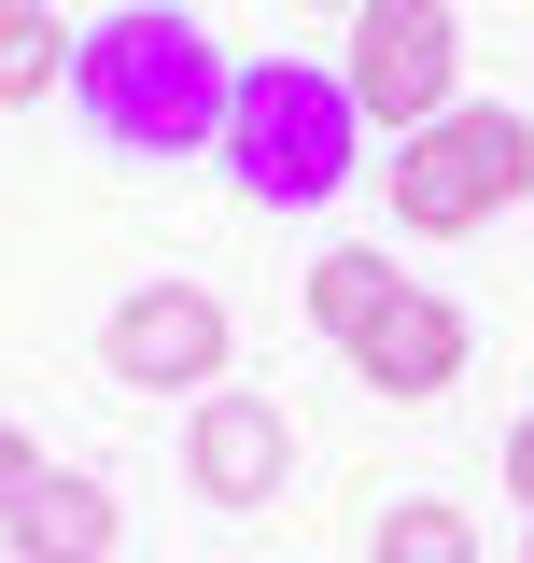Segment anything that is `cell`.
<instances>
[{"instance_id": "obj_10", "label": "cell", "mask_w": 534, "mask_h": 563, "mask_svg": "<svg viewBox=\"0 0 534 563\" xmlns=\"http://www.w3.org/2000/svg\"><path fill=\"white\" fill-rule=\"evenodd\" d=\"M70 85V14H0V113H29V99H57Z\"/></svg>"}, {"instance_id": "obj_11", "label": "cell", "mask_w": 534, "mask_h": 563, "mask_svg": "<svg viewBox=\"0 0 534 563\" xmlns=\"http://www.w3.org/2000/svg\"><path fill=\"white\" fill-rule=\"evenodd\" d=\"M366 563H478V521L465 507H436V493H408L366 521Z\"/></svg>"}, {"instance_id": "obj_13", "label": "cell", "mask_w": 534, "mask_h": 563, "mask_svg": "<svg viewBox=\"0 0 534 563\" xmlns=\"http://www.w3.org/2000/svg\"><path fill=\"white\" fill-rule=\"evenodd\" d=\"M43 479V451H29V437H14V422H0V507H14V493Z\"/></svg>"}, {"instance_id": "obj_15", "label": "cell", "mask_w": 534, "mask_h": 563, "mask_svg": "<svg viewBox=\"0 0 534 563\" xmlns=\"http://www.w3.org/2000/svg\"><path fill=\"white\" fill-rule=\"evenodd\" d=\"M521 563H534V521H521Z\"/></svg>"}, {"instance_id": "obj_2", "label": "cell", "mask_w": 534, "mask_h": 563, "mask_svg": "<svg viewBox=\"0 0 534 563\" xmlns=\"http://www.w3.org/2000/svg\"><path fill=\"white\" fill-rule=\"evenodd\" d=\"M225 169H240V198L254 211H324L352 169H366V113H352V85L324 57H254L240 70V99H225V141H211Z\"/></svg>"}, {"instance_id": "obj_16", "label": "cell", "mask_w": 534, "mask_h": 563, "mask_svg": "<svg viewBox=\"0 0 534 563\" xmlns=\"http://www.w3.org/2000/svg\"><path fill=\"white\" fill-rule=\"evenodd\" d=\"M0 14H29V0H0Z\"/></svg>"}, {"instance_id": "obj_9", "label": "cell", "mask_w": 534, "mask_h": 563, "mask_svg": "<svg viewBox=\"0 0 534 563\" xmlns=\"http://www.w3.org/2000/svg\"><path fill=\"white\" fill-rule=\"evenodd\" d=\"M394 296H408V268H394V254H380V240H337L324 268H310V324H324V339L352 352V339H366V324H380V310H394Z\"/></svg>"}, {"instance_id": "obj_3", "label": "cell", "mask_w": 534, "mask_h": 563, "mask_svg": "<svg viewBox=\"0 0 534 563\" xmlns=\"http://www.w3.org/2000/svg\"><path fill=\"white\" fill-rule=\"evenodd\" d=\"M380 184H394V225H408V240H478L492 211L534 198V128H521V99H450L436 128L394 141Z\"/></svg>"}, {"instance_id": "obj_12", "label": "cell", "mask_w": 534, "mask_h": 563, "mask_svg": "<svg viewBox=\"0 0 534 563\" xmlns=\"http://www.w3.org/2000/svg\"><path fill=\"white\" fill-rule=\"evenodd\" d=\"M507 493H521V521H534V409L507 422Z\"/></svg>"}, {"instance_id": "obj_7", "label": "cell", "mask_w": 534, "mask_h": 563, "mask_svg": "<svg viewBox=\"0 0 534 563\" xmlns=\"http://www.w3.org/2000/svg\"><path fill=\"white\" fill-rule=\"evenodd\" d=\"M465 352H478V324L436 296V282H408L394 310L352 339V380H366V395H394V409H422V395H450V380H465Z\"/></svg>"}, {"instance_id": "obj_14", "label": "cell", "mask_w": 534, "mask_h": 563, "mask_svg": "<svg viewBox=\"0 0 534 563\" xmlns=\"http://www.w3.org/2000/svg\"><path fill=\"white\" fill-rule=\"evenodd\" d=\"M310 14H366V0H310Z\"/></svg>"}, {"instance_id": "obj_8", "label": "cell", "mask_w": 534, "mask_h": 563, "mask_svg": "<svg viewBox=\"0 0 534 563\" xmlns=\"http://www.w3.org/2000/svg\"><path fill=\"white\" fill-rule=\"evenodd\" d=\"M113 493L85 479V465H43V479L0 507V563H113Z\"/></svg>"}, {"instance_id": "obj_6", "label": "cell", "mask_w": 534, "mask_h": 563, "mask_svg": "<svg viewBox=\"0 0 534 563\" xmlns=\"http://www.w3.org/2000/svg\"><path fill=\"white\" fill-rule=\"evenodd\" d=\"M281 479H296L281 395H198L183 409V493L198 507H281Z\"/></svg>"}, {"instance_id": "obj_1", "label": "cell", "mask_w": 534, "mask_h": 563, "mask_svg": "<svg viewBox=\"0 0 534 563\" xmlns=\"http://www.w3.org/2000/svg\"><path fill=\"white\" fill-rule=\"evenodd\" d=\"M240 99V57L211 43L183 0H127L99 29H70V113L113 155H211Z\"/></svg>"}, {"instance_id": "obj_4", "label": "cell", "mask_w": 534, "mask_h": 563, "mask_svg": "<svg viewBox=\"0 0 534 563\" xmlns=\"http://www.w3.org/2000/svg\"><path fill=\"white\" fill-rule=\"evenodd\" d=\"M337 85H352V113L366 128H436L450 99H465V14L450 0H366L352 14V57H337Z\"/></svg>"}, {"instance_id": "obj_5", "label": "cell", "mask_w": 534, "mask_h": 563, "mask_svg": "<svg viewBox=\"0 0 534 563\" xmlns=\"http://www.w3.org/2000/svg\"><path fill=\"white\" fill-rule=\"evenodd\" d=\"M225 352H240V324H225V296L211 282H127L113 296V324H99V366L127 380V395H225Z\"/></svg>"}]
</instances>
